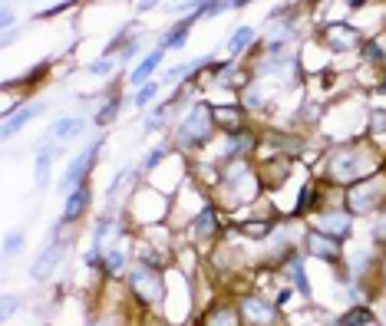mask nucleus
<instances>
[{"label":"nucleus","mask_w":386,"mask_h":326,"mask_svg":"<svg viewBox=\"0 0 386 326\" xmlns=\"http://www.w3.org/2000/svg\"><path fill=\"white\" fill-rule=\"evenodd\" d=\"M310 218H314V228L317 231H324L330 238H340V240L347 238L350 228H353V214L347 208H317Z\"/></svg>","instance_id":"7"},{"label":"nucleus","mask_w":386,"mask_h":326,"mask_svg":"<svg viewBox=\"0 0 386 326\" xmlns=\"http://www.w3.org/2000/svg\"><path fill=\"white\" fill-rule=\"evenodd\" d=\"M37 112H40V106H27V109H20L17 115H10L7 122H4V135H7V139H10V135H17L23 125L37 119Z\"/></svg>","instance_id":"17"},{"label":"nucleus","mask_w":386,"mask_h":326,"mask_svg":"<svg viewBox=\"0 0 386 326\" xmlns=\"http://www.w3.org/2000/svg\"><path fill=\"white\" fill-rule=\"evenodd\" d=\"M126 284H129V293H132L139 303L145 307H162V297H165V270L159 267H149V264H139L126 274Z\"/></svg>","instance_id":"3"},{"label":"nucleus","mask_w":386,"mask_h":326,"mask_svg":"<svg viewBox=\"0 0 386 326\" xmlns=\"http://www.w3.org/2000/svg\"><path fill=\"white\" fill-rule=\"evenodd\" d=\"M238 310H242V320L248 326H278L280 307L274 300H268L264 293H244L238 300Z\"/></svg>","instance_id":"5"},{"label":"nucleus","mask_w":386,"mask_h":326,"mask_svg":"<svg viewBox=\"0 0 386 326\" xmlns=\"http://www.w3.org/2000/svg\"><path fill=\"white\" fill-rule=\"evenodd\" d=\"M324 40H327L330 50H350V47H357L360 43V33L357 30H350L347 23H330Z\"/></svg>","instance_id":"12"},{"label":"nucleus","mask_w":386,"mask_h":326,"mask_svg":"<svg viewBox=\"0 0 386 326\" xmlns=\"http://www.w3.org/2000/svg\"><path fill=\"white\" fill-rule=\"evenodd\" d=\"M89 204V185L83 182L79 188H73V192L67 194V208H63V221L59 224H73V221L83 218V211H86Z\"/></svg>","instance_id":"11"},{"label":"nucleus","mask_w":386,"mask_h":326,"mask_svg":"<svg viewBox=\"0 0 386 326\" xmlns=\"http://www.w3.org/2000/svg\"><path fill=\"white\" fill-rule=\"evenodd\" d=\"M155 96H159V83H145V86L132 96V103H135V106H149Z\"/></svg>","instance_id":"21"},{"label":"nucleus","mask_w":386,"mask_h":326,"mask_svg":"<svg viewBox=\"0 0 386 326\" xmlns=\"http://www.w3.org/2000/svg\"><path fill=\"white\" fill-rule=\"evenodd\" d=\"M215 112L212 106H192L188 112L182 115V122L175 129L178 135V145L182 149H198V145H208L212 142V132H215Z\"/></svg>","instance_id":"2"},{"label":"nucleus","mask_w":386,"mask_h":326,"mask_svg":"<svg viewBox=\"0 0 386 326\" xmlns=\"http://www.w3.org/2000/svg\"><path fill=\"white\" fill-rule=\"evenodd\" d=\"M119 103H123V99H119V96H109V99H106V106H99V112H96V122H99V125L113 122V119H116V109H119Z\"/></svg>","instance_id":"20"},{"label":"nucleus","mask_w":386,"mask_h":326,"mask_svg":"<svg viewBox=\"0 0 386 326\" xmlns=\"http://www.w3.org/2000/svg\"><path fill=\"white\" fill-rule=\"evenodd\" d=\"M162 57H165V50H162V47H155L152 53H145L142 63H139V66H135L132 73H129V83H132V86H145V83H149V76H152L155 69H159Z\"/></svg>","instance_id":"13"},{"label":"nucleus","mask_w":386,"mask_h":326,"mask_svg":"<svg viewBox=\"0 0 386 326\" xmlns=\"http://www.w3.org/2000/svg\"><path fill=\"white\" fill-rule=\"evenodd\" d=\"M386 202V168L373 172L370 178L357 182L353 192H347V211L350 214H373Z\"/></svg>","instance_id":"4"},{"label":"nucleus","mask_w":386,"mask_h":326,"mask_svg":"<svg viewBox=\"0 0 386 326\" xmlns=\"http://www.w3.org/2000/svg\"><path fill=\"white\" fill-rule=\"evenodd\" d=\"M373 323V313H370L367 307H357V310H347L344 317L337 320V326H367Z\"/></svg>","instance_id":"19"},{"label":"nucleus","mask_w":386,"mask_h":326,"mask_svg":"<svg viewBox=\"0 0 386 326\" xmlns=\"http://www.w3.org/2000/svg\"><path fill=\"white\" fill-rule=\"evenodd\" d=\"M373 238H377L380 244H386V214H380L377 224H373Z\"/></svg>","instance_id":"24"},{"label":"nucleus","mask_w":386,"mask_h":326,"mask_svg":"<svg viewBox=\"0 0 386 326\" xmlns=\"http://www.w3.org/2000/svg\"><path fill=\"white\" fill-rule=\"evenodd\" d=\"M242 310L238 303H212L202 313V326H242Z\"/></svg>","instance_id":"10"},{"label":"nucleus","mask_w":386,"mask_h":326,"mask_svg":"<svg viewBox=\"0 0 386 326\" xmlns=\"http://www.w3.org/2000/svg\"><path fill=\"white\" fill-rule=\"evenodd\" d=\"M50 168H53V149L40 145V152H37V185L40 188L50 182Z\"/></svg>","instance_id":"18"},{"label":"nucleus","mask_w":386,"mask_h":326,"mask_svg":"<svg viewBox=\"0 0 386 326\" xmlns=\"http://www.w3.org/2000/svg\"><path fill=\"white\" fill-rule=\"evenodd\" d=\"M20 248H23V234H10V238H7V248H4V254H7V257H13V254H17Z\"/></svg>","instance_id":"23"},{"label":"nucleus","mask_w":386,"mask_h":326,"mask_svg":"<svg viewBox=\"0 0 386 326\" xmlns=\"http://www.w3.org/2000/svg\"><path fill=\"white\" fill-rule=\"evenodd\" d=\"M63 250H67V244H63V240H53V244H50V248L43 250V254H40L37 264H33V280H43V277H47L50 270H53V267L59 264Z\"/></svg>","instance_id":"14"},{"label":"nucleus","mask_w":386,"mask_h":326,"mask_svg":"<svg viewBox=\"0 0 386 326\" xmlns=\"http://www.w3.org/2000/svg\"><path fill=\"white\" fill-rule=\"evenodd\" d=\"M254 40H258V33H254V27H238L232 33V37H228V53H232V57H242L244 50L251 47Z\"/></svg>","instance_id":"16"},{"label":"nucleus","mask_w":386,"mask_h":326,"mask_svg":"<svg viewBox=\"0 0 386 326\" xmlns=\"http://www.w3.org/2000/svg\"><path fill=\"white\" fill-rule=\"evenodd\" d=\"M155 4H159V0H142V4H139V10H152Z\"/></svg>","instance_id":"25"},{"label":"nucleus","mask_w":386,"mask_h":326,"mask_svg":"<svg viewBox=\"0 0 386 326\" xmlns=\"http://www.w3.org/2000/svg\"><path fill=\"white\" fill-rule=\"evenodd\" d=\"M192 234H195V240H212L215 234H218V228H222V214H218V208H215L212 202H205V208H198V214H195L192 221Z\"/></svg>","instance_id":"8"},{"label":"nucleus","mask_w":386,"mask_h":326,"mask_svg":"<svg viewBox=\"0 0 386 326\" xmlns=\"http://www.w3.org/2000/svg\"><path fill=\"white\" fill-rule=\"evenodd\" d=\"M113 66H116V63H113L109 57H103V63H89V73H96V76H106V73H113Z\"/></svg>","instance_id":"22"},{"label":"nucleus","mask_w":386,"mask_h":326,"mask_svg":"<svg viewBox=\"0 0 386 326\" xmlns=\"http://www.w3.org/2000/svg\"><path fill=\"white\" fill-rule=\"evenodd\" d=\"M83 132V119H76V115H63V119H57V122L50 125V135L53 139H73V135H79Z\"/></svg>","instance_id":"15"},{"label":"nucleus","mask_w":386,"mask_h":326,"mask_svg":"<svg viewBox=\"0 0 386 326\" xmlns=\"http://www.w3.org/2000/svg\"><path fill=\"white\" fill-rule=\"evenodd\" d=\"M307 254H314L317 260H327V264H337L340 260V238H330V234L314 228L307 234Z\"/></svg>","instance_id":"9"},{"label":"nucleus","mask_w":386,"mask_h":326,"mask_svg":"<svg viewBox=\"0 0 386 326\" xmlns=\"http://www.w3.org/2000/svg\"><path fill=\"white\" fill-rule=\"evenodd\" d=\"M377 152L367 142H347L334 149V155L327 158V178L334 185H350V182H363L373 172H380Z\"/></svg>","instance_id":"1"},{"label":"nucleus","mask_w":386,"mask_h":326,"mask_svg":"<svg viewBox=\"0 0 386 326\" xmlns=\"http://www.w3.org/2000/svg\"><path fill=\"white\" fill-rule=\"evenodd\" d=\"M99 149H103V139L99 142H93V145H86L83 152L69 162V168H67V175L59 178V188H63V194H69L73 188H79V185L86 182V175H89V168H93V162H96V155H99Z\"/></svg>","instance_id":"6"}]
</instances>
